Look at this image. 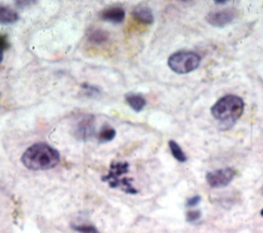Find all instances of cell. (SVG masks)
Masks as SVG:
<instances>
[{
  "label": "cell",
  "mask_w": 263,
  "mask_h": 233,
  "mask_svg": "<svg viewBox=\"0 0 263 233\" xmlns=\"http://www.w3.org/2000/svg\"><path fill=\"white\" fill-rule=\"evenodd\" d=\"M61 156L57 149L46 143H36L30 146L22 155V163L32 170H45L57 166Z\"/></svg>",
  "instance_id": "cell-1"
},
{
  "label": "cell",
  "mask_w": 263,
  "mask_h": 233,
  "mask_svg": "<svg viewBox=\"0 0 263 233\" xmlns=\"http://www.w3.org/2000/svg\"><path fill=\"white\" fill-rule=\"evenodd\" d=\"M95 118L93 116L88 115L80 119V121L75 127L74 134L78 140L87 141L95 134Z\"/></svg>",
  "instance_id": "cell-7"
},
{
  "label": "cell",
  "mask_w": 263,
  "mask_h": 233,
  "mask_svg": "<svg viewBox=\"0 0 263 233\" xmlns=\"http://www.w3.org/2000/svg\"><path fill=\"white\" fill-rule=\"evenodd\" d=\"M72 229L79 233H100L99 230L92 225H73Z\"/></svg>",
  "instance_id": "cell-15"
},
{
  "label": "cell",
  "mask_w": 263,
  "mask_h": 233,
  "mask_svg": "<svg viewBox=\"0 0 263 233\" xmlns=\"http://www.w3.org/2000/svg\"><path fill=\"white\" fill-rule=\"evenodd\" d=\"M200 216H201V213L199 210H189L186 215V219L188 222L193 223V222L197 221L200 218Z\"/></svg>",
  "instance_id": "cell-17"
},
{
  "label": "cell",
  "mask_w": 263,
  "mask_h": 233,
  "mask_svg": "<svg viewBox=\"0 0 263 233\" xmlns=\"http://www.w3.org/2000/svg\"><path fill=\"white\" fill-rule=\"evenodd\" d=\"M101 18L107 22H112V23H121L124 20L125 16V11L123 8L119 6H114V7H109L101 12Z\"/></svg>",
  "instance_id": "cell-8"
},
{
  "label": "cell",
  "mask_w": 263,
  "mask_h": 233,
  "mask_svg": "<svg viewBox=\"0 0 263 233\" xmlns=\"http://www.w3.org/2000/svg\"><path fill=\"white\" fill-rule=\"evenodd\" d=\"M243 109L245 103L241 98L235 94H227L213 105L211 113L220 122L233 123L242 115Z\"/></svg>",
  "instance_id": "cell-2"
},
{
  "label": "cell",
  "mask_w": 263,
  "mask_h": 233,
  "mask_svg": "<svg viewBox=\"0 0 263 233\" xmlns=\"http://www.w3.org/2000/svg\"><path fill=\"white\" fill-rule=\"evenodd\" d=\"M20 20V15L13 9L0 5V24H12Z\"/></svg>",
  "instance_id": "cell-11"
},
{
  "label": "cell",
  "mask_w": 263,
  "mask_h": 233,
  "mask_svg": "<svg viewBox=\"0 0 263 233\" xmlns=\"http://www.w3.org/2000/svg\"><path fill=\"white\" fill-rule=\"evenodd\" d=\"M116 135V130L109 126V125H104L100 132L98 133V142L100 144H104V143H108L111 142Z\"/></svg>",
  "instance_id": "cell-12"
},
{
  "label": "cell",
  "mask_w": 263,
  "mask_h": 233,
  "mask_svg": "<svg viewBox=\"0 0 263 233\" xmlns=\"http://www.w3.org/2000/svg\"><path fill=\"white\" fill-rule=\"evenodd\" d=\"M125 101L135 112H141L146 105V100L144 96L137 93L125 94Z\"/></svg>",
  "instance_id": "cell-10"
},
{
  "label": "cell",
  "mask_w": 263,
  "mask_h": 233,
  "mask_svg": "<svg viewBox=\"0 0 263 233\" xmlns=\"http://www.w3.org/2000/svg\"><path fill=\"white\" fill-rule=\"evenodd\" d=\"M215 3L216 4H225V3H227V1L226 0H222V1L221 0H216Z\"/></svg>",
  "instance_id": "cell-20"
},
{
  "label": "cell",
  "mask_w": 263,
  "mask_h": 233,
  "mask_svg": "<svg viewBox=\"0 0 263 233\" xmlns=\"http://www.w3.org/2000/svg\"><path fill=\"white\" fill-rule=\"evenodd\" d=\"M237 15V10L234 8H227L215 12H210L205 16V21L217 28H222L225 27L229 24H231L234 18Z\"/></svg>",
  "instance_id": "cell-6"
},
{
  "label": "cell",
  "mask_w": 263,
  "mask_h": 233,
  "mask_svg": "<svg viewBox=\"0 0 263 233\" xmlns=\"http://www.w3.org/2000/svg\"><path fill=\"white\" fill-rule=\"evenodd\" d=\"M260 213H261V216H262V217H263V208H262V209H261V211H260Z\"/></svg>",
  "instance_id": "cell-21"
},
{
  "label": "cell",
  "mask_w": 263,
  "mask_h": 233,
  "mask_svg": "<svg viewBox=\"0 0 263 233\" xmlns=\"http://www.w3.org/2000/svg\"><path fill=\"white\" fill-rule=\"evenodd\" d=\"M133 16L141 23L151 25L154 22V15L150 7L146 5H138L132 11Z\"/></svg>",
  "instance_id": "cell-9"
},
{
  "label": "cell",
  "mask_w": 263,
  "mask_h": 233,
  "mask_svg": "<svg viewBox=\"0 0 263 233\" xmlns=\"http://www.w3.org/2000/svg\"><path fill=\"white\" fill-rule=\"evenodd\" d=\"M200 61L201 59L196 52L180 50L170 55L167 65L173 72L177 74H186L197 69Z\"/></svg>",
  "instance_id": "cell-4"
},
{
  "label": "cell",
  "mask_w": 263,
  "mask_h": 233,
  "mask_svg": "<svg viewBox=\"0 0 263 233\" xmlns=\"http://www.w3.org/2000/svg\"><path fill=\"white\" fill-rule=\"evenodd\" d=\"M8 42H7V38L5 35H0V63L3 60V52L4 50L7 48L8 46Z\"/></svg>",
  "instance_id": "cell-16"
},
{
  "label": "cell",
  "mask_w": 263,
  "mask_h": 233,
  "mask_svg": "<svg viewBox=\"0 0 263 233\" xmlns=\"http://www.w3.org/2000/svg\"><path fill=\"white\" fill-rule=\"evenodd\" d=\"M236 171L233 168L226 167L209 171L205 176L208 184L213 188H222L229 185L234 179Z\"/></svg>",
  "instance_id": "cell-5"
},
{
  "label": "cell",
  "mask_w": 263,
  "mask_h": 233,
  "mask_svg": "<svg viewBox=\"0 0 263 233\" xmlns=\"http://www.w3.org/2000/svg\"><path fill=\"white\" fill-rule=\"evenodd\" d=\"M109 38V34L108 32H106L105 30H95L92 31L89 36H88V40L93 43V44H102L104 42H106Z\"/></svg>",
  "instance_id": "cell-14"
},
{
  "label": "cell",
  "mask_w": 263,
  "mask_h": 233,
  "mask_svg": "<svg viewBox=\"0 0 263 233\" xmlns=\"http://www.w3.org/2000/svg\"><path fill=\"white\" fill-rule=\"evenodd\" d=\"M168 147H170L171 153H172V155L174 156L175 159H177L180 162H185L187 160L186 154L184 153V151L182 150V148L180 147V145L177 142L171 140L168 142Z\"/></svg>",
  "instance_id": "cell-13"
},
{
  "label": "cell",
  "mask_w": 263,
  "mask_h": 233,
  "mask_svg": "<svg viewBox=\"0 0 263 233\" xmlns=\"http://www.w3.org/2000/svg\"><path fill=\"white\" fill-rule=\"evenodd\" d=\"M199 201H200V196L195 195V196H193V197H191L187 200L186 205L189 206V207H193V206H196L199 203Z\"/></svg>",
  "instance_id": "cell-18"
},
{
  "label": "cell",
  "mask_w": 263,
  "mask_h": 233,
  "mask_svg": "<svg viewBox=\"0 0 263 233\" xmlns=\"http://www.w3.org/2000/svg\"><path fill=\"white\" fill-rule=\"evenodd\" d=\"M16 4H35L36 1H16Z\"/></svg>",
  "instance_id": "cell-19"
},
{
  "label": "cell",
  "mask_w": 263,
  "mask_h": 233,
  "mask_svg": "<svg viewBox=\"0 0 263 233\" xmlns=\"http://www.w3.org/2000/svg\"><path fill=\"white\" fill-rule=\"evenodd\" d=\"M129 164L123 161L112 162L110 164L109 172L102 177V181L109 184L111 188H119L127 194H136L138 191L132 185V179L123 177L128 172Z\"/></svg>",
  "instance_id": "cell-3"
}]
</instances>
